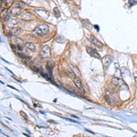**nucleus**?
<instances>
[{"instance_id": "18", "label": "nucleus", "mask_w": 137, "mask_h": 137, "mask_svg": "<svg viewBox=\"0 0 137 137\" xmlns=\"http://www.w3.org/2000/svg\"><path fill=\"white\" fill-rule=\"evenodd\" d=\"M17 7H20V8H22V7H24L25 6L24 4H22L21 2H17Z\"/></svg>"}, {"instance_id": "2", "label": "nucleus", "mask_w": 137, "mask_h": 137, "mask_svg": "<svg viewBox=\"0 0 137 137\" xmlns=\"http://www.w3.org/2000/svg\"><path fill=\"white\" fill-rule=\"evenodd\" d=\"M40 57L43 59H49L50 58V49L49 46H43L40 50Z\"/></svg>"}, {"instance_id": "7", "label": "nucleus", "mask_w": 137, "mask_h": 137, "mask_svg": "<svg viewBox=\"0 0 137 137\" xmlns=\"http://www.w3.org/2000/svg\"><path fill=\"white\" fill-rule=\"evenodd\" d=\"M91 43H92L94 46H96V47H98L100 49H103V44L101 42V41H99V39H97L94 36H91Z\"/></svg>"}, {"instance_id": "8", "label": "nucleus", "mask_w": 137, "mask_h": 137, "mask_svg": "<svg viewBox=\"0 0 137 137\" xmlns=\"http://www.w3.org/2000/svg\"><path fill=\"white\" fill-rule=\"evenodd\" d=\"M19 17L23 20H31L33 18V16L31 15L29 12H23L21 15L19 16Z\"/></svg>"}, {"instance_id": "14", "label": "nucleus", "mask_w": 137, "mask_h": 137, "mask_svg": "<svg viewBox=\"0 0 137 137\" xmlns=\"http://www.w3.org/2000/svg\"><path fill=\"white\" fill-rule=\"evenodd\" d=\"M133 78H134V81H135V85L137 87V70L133 72Z\"/></svg>"}, {"instance_id": "3", "label": "nucleus", "mask_w": 137, "mask_h": 137, "mask_svg": "<svg viewBox=\"0 0 137 137\" xmlns=\"http://www.w3.org/2000/svg\"><path fill=\"white\" fill-rule=\"evenodd\" d=\"M113 58L112 57V56H110V55H106V56H104L103 58V68H109V66L112 64V62H113Z\"/></svg>"}, {"instance_id": "13", "label": "nucleus", "mask_w": 137, "mask_h": 137, "mask_svg": "<svg viewBox=\"0 0 137 137\" xmlns=\"http://www.w3.org/2000/svg\"><path fill=\"white\" fill-rule=\"evenodd\" d=\"M17 24V20L15 19V18H10L9 21H8V25L9 26H15Z\"/></svg>"}, {"instance_id": "6", "label": "nucleus", "mask_w": 137, "mask_h": 137, "mask_svg": "<svg viewBox=\"0 0 137 137\" xmlns=\"http://www.w3.org/2000/svg\"><path fill=\"white\" fill-rule=\"evenodd\" d=\"M87 52L90 56H91L93 58H96V59H100L101 58V56H100V54L97 52V50H95V49H93V48H91V47H87Z\"/></svg>"}, {"instance_id": "19", "label": "nucleus", "mask_w": 137, "mask_h": 137, "mask_svg": "<svg viewBox=\"0 0 137 137\" xmlns=\"http://www.w3.org/2000/svg\"><path fill=\"white\" fill-rule=\"evenodd\" d=\"M24 3H26V4H29V5H30V4H32V0H22Z\"/></svg>"}, {"instance_id": "20", "label": "nucleus", "mask_w": 137, "mask_h": 137, "mask_svg": "<svg viewBox=\"0 0 137 137\" xmlns=\"http://www.w3.org/2000/svg\"><path fill=\"white\" fill-rule=\"evenodd\" d=\"M9 1H13V0H9Z\"/></svg>"}, {"instance_id": "4", "label": "nucleus", "mask_w": 137, "mask_h": 137, "mask_svg": "<svg viewBox=\"0 0 137 137\" xmlns=\"http://www.w3.org/2000/svg\"><path fill=\"white\" fill-rule=\"evenodd\" d=\"M35 12H36V14L40 17L41 18H49V11H47V10L45 9H36L35 10Z\"/></svg>"}, {"instance_id": "1", "label": "nucleus", "mask_w": 137, "mask_h": 137, "mask_svg": "<svg viewBox=\"0 0 137 137\" xmlns=\"http://www.w3.org/2000/svg\"><path fill=\"white\" fill-rule=\"evenodd\" d=\"M49 31V25L47 24H40L38 25L36 28H35L32 33L38 37H42V36H45L46 34H48V32Z\"/></svg>"}, {"instance_id": "12", "label": "nucleus", "mask_w": 137, "mask_h": 137, "mask_svg": "<svg viewBox=\"0 0 137 137\" xmlns=\"http://www.w3.org/2000/svg\"><path fill=\"white\" fill-rule=\"evenodd\" d=\"M53 13H54V15H55L56 17H60V12H59V10L58 7H54Z\"/></svg>"}, {"instance_id": "21", "label": "nucleus", "mask_w": 137, "mask_h": 137, "mask_svg": "<svg viewBox=\"0 0 137 137\" xmlns=\"http://www.w3.org/2000/svg\"><path fill=\"white\" fill-rule=\"evenodd\" d=\"M84 137H89V136H84Z\"/></svg>"}, {"instance_id": "15", "label": "nucleus", "mask_w": 137, "mask_h": 137, "mask_svg": "<svg viewBox=\"0 0 137 137\" xmlns=\"http://www.w3.org/2000/svg\"><path fill=\"white\" fill-rule=\"evenodd\" d=\"M81 22L83 23V25L86 27V28H89V25H90V24H89L88 20H83V19H82V20H81Z\"/></svg>"}, {"instance_id": "10", "label": "nucleus", "mask_w": 137, "mask_h": 137, "mask_svg": "<svg viewBox=\"0 0 137 137\" xmlns=\"http://www.w3.org/2000/svg\"><path fill=\"white\" fill-rule=\"evenodd\" d=\"M20 33H21V29L19 28H12L10 29V34L13 35V36H17Z\"/></svg>"}, {"instance_id": "17", "label": "nucleus", "mask_w": 137, "mask_h": 137, "mask_svg": "<svg viewBox=\"0 0 137 137\" xmlns=\"http://www.w3.org/2000/svg\"><path fill=\"white\" fill-rule=\"evenodd\" d=\"M6 6V0H1V8L3 9V7Z\"/></svg>"}, {"instance_id": "5", "label": "nucleus", "mask_w": 137, "mask_h": 137, "mask_svg": "<svg viewBox=\"0 0 137 137\" xmlns=\"http://www.w3.org/2000/svg\"><path fill=\"white\" fill-rule=\"evenodd\" d=\"M23 13L22 9L20 7H13V8H10L8 10V14L11 16H14V17H17V16H20Z\"/></svg>"}, {"instance_id": "9", "label": "nucleus", "mask_w": 137, "mask_h": 137, "mask_svg": "<svg viewBox=\"0 0 137 137\" xmlns=\"http://www.w3.org/2000/svg\"><path fill=\"white\" fill-rule=\"evenodd\" d=\"M73 82L75 84V86L77 87L78 89H80V91H82L83 90V86H82V83H81V81H80V80L77 77H74L73 78Z\"/></svg>"}, {"instance_id": "16", "label": "nucleus", "mask_w": 137, "mask_h": 137, "mask_svg": "<svg viewBox=\"0 0 137 137\" xmlns=\"http://www.w3.org/2000/svg\"><path fill=\"white\" fill-rule=\"evenodd\" d=\"M56 41H57V42H60V43H61V42H64L65 40H64V38H62V37H59L58 39H56Z\"/></svg>"}, {"instance_id": "11", "label": "nucleus", "mask_w": 137, "mask_h": 137, "mask_svg": "<svg viewBox=\"0 0 137 137\" xmlns=\"http://www.w3.org/2000/svg\"><path fill=\"white\" fill-rule=\"evenodd\" d=\"M26 47L29 49H30V50H36V46H35L33 43L28 42V43H26Z\"/></svg>"}]
</instances>
